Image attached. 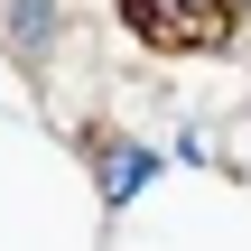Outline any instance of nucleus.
Here are the masks:
<instances>
[{"instance_id": "f03ea898", "label": "nucleus", "mask_w": 251, "mask_h": 251, "mask_svg": "<svg viewBox=\"0 0 251 251\" xmlns=\"http://www.w3.org/2000/svg\"><path fill=\"white\" fill-rule=\"evenodd\" d=\"M149 168H158V158H149L140 140H102V149H93V177H102V196H112V205H130V196L149 186Z\"/></svg>"}, {"instance_id": "7ed1b4c3", "label": "nucleus", "mask_w": 251, "mask_h": 251, "mask_svg": "<svg viewBox=\"0 0 251 251\" xmlns=\"http://www.w3.org/2000/svg\"><path fill=\"white\" fill-rule=\"evenodd\" d=\"M47 37H56V0H9V47H19V56H37Z\"/></svg>"}, {"instance_id": "f257e3e1", "label": "nucleus", "mask_w": 251, "mask_h": 251, "mask_svg": "<svg viewBox=\"0 0 251 251\" xmlns=\"http://www.w3.org/2000/svg\"><path fill=\"white\" fill-rule=\"evenodd\" d=\"M121 19L149 37V47H224L242 0H121Z\"/></svg>"}]
</instances>
